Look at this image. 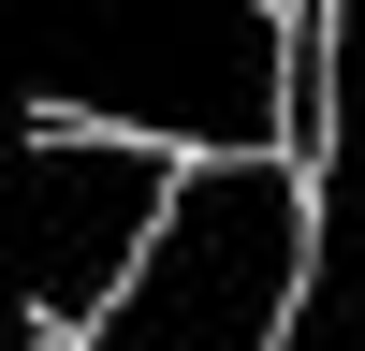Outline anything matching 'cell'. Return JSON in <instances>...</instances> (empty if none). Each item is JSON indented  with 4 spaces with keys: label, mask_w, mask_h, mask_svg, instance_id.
<instances>
[{
    "label": "cell",
    "mask_w": 365,
    "mask_h": 351,
    "mask_svg": "<svg viewBox=\"0 0 365 351\" xmlns=\"http://www.w3.org/2000/svg\"><path fill=\"white\" fill-rule=\"evenodd\" d=\"M29 351H73V337H29Z\"/></svg>",
    "instance_id": "277c9868"
},
{
    "label": "cell",
    "mask_w": 365,
    "mask_h": 351,
    "mask_svg": "<svg viewBox=\"0 0 365 351\" xmlns=\"http://www.w3.org/2000/svg\"><path fill=\"white\" fill-rule=\"evenodd\" d=\"M175 176L190 146H146V132H73V117L29 132V337H103L146 234L175 220Z\"/></svg>",
    "instance_id": "3957f363"
},
{
    "label": "cell",
    "mask_w": 365,
    "mask_h": 351,
    "mask_svg": "<svg viewBox=\"0 0 365 351\" xmlns=\"http://www.w3.org/2000/svg\"><path fill=\"white\" fill-rule=\"evenodd\" d=\"M29 103L73 132H146L234 161V146H292V0H15Z\"/></svg>",
    "instance_id": "6da1fadb"
},
{
    "label": "cell",
    "mask_w": 365,
    "mask_h": 351,
    "mask_svg": "<svg viewBox=\"0 0 365 351\" xmlns=\"http://www.w3.org/2000/svg\"><path fill=\"white\" fill-rule=\"evenodd\" d=\"M307 249H322V176H292V146L190 161L175 220L146 234L132 292L103 307L88 351H278L307 307Z\"/></svg>",
    "instance_id": "7a4b0ae2"
}]
</instances>
